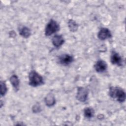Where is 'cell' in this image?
I'll list each match as a JSON object with an SVG mask.
<instances>
[{
	"label": "cell",
	"instance_id": "cell-1",
	"mask_svg": "<svg viewBox=\"0 0 126 126\" xmlns=\"http://www.w3.org/2000/svg\"><path fill=\"white\" fill-rule=\"evenodd\" d=\"M109 94L110 96L117 99L120 102H123L126 99V93L121 88L118 87H111L110 88Z\"/></svg>",
	"mask_w": 126,
	"mask_h": 126
},
{
	"label": "cell",
	"instance_id": "cell-2",
	"mask_svg": "<svg viewBox=\"0 0 126 126\" xmlns=\"http://www.w3.org/2000/svg\"><path fill=\"white\" fill-rule=\"evenodd\" d=\"M29 84L32 87L40 86L44 83L43 77L34 70H32L29 75Z\"/></svg>",
	"mask_w": 126,
	"mask_h": 126
},
{
	"label": "cell",
	"instance_id": "cell-3",
	"mask_svg": "<svg viewBox=\"0 0 126 126\" xmlns=\"http://www.w3.org/2000/svg\"><path fill=\"white\" fill-rule=\"evenodd\" d=\"M60 30V26L59 24L53 19L50 21L47 24L45 29V34L46 36H49L53 33H56Z\"/></svg>",
	"mask_w": 126,
	"mask_h": 126
},
{
	"label": "cell",
	"instance_id": "cell-4",
	"mask_svg": "<svg viewBox=\"0 0 126 126\" xmlns=\"http://www.w3.org/2000/svg\"><path fill=\"white\" fill-rule=\"evenodd\" d=\"M88 96V90L84 87H79L77 90L76 98L81 102H85Z\"/></svg>",
	"mask_w": 126,
	"mask_h": 126
},
{
	"label": "cell",
	"instance_id": "cell-5",
	"mask_svg": "<svg viewBox=\"0 0 126 126\" xmlns=\"http://www.w3.org/2000/svg\"><path fill=\"white\" fill-rule=\"evenodd\" d=\"M73 57L69 54H63L59 57L58 62L60 64L63 65H68L73 62Z\"/></svg>",
	"mask_w": 126,
	"mask_h": 126
},
{
	"label": "cell",
	"instance_id": "cell-6",
	"mask_svg": "<svg viewBox=\"0 0 126 126\" xmlns=\"http://www.w3.org/2000/svg\"><path fill=\"white\" fill-rule=\"evenodd\" d=\"M110 60L111 63L113 64L117 65L118 66L123 65V59L118 53L115 51H113L112 52Z\"/></svg>",
	"mask_w": 126,
	"mask_h": 126
},
{
	"label": "cell",
	"instance_id": "cell-7",
	"mask_svg": "<svg viewBox=\"0 0 126 126\" xmlns=\"http://www.w3.org/2000/svg\"><path fill=\"white\" fill-rule=\"evenodd\" d=\"M98 38L101 40H104L111 37L112 34L109 30L107 28H102L97 34Z\"/></svg>",
	"mask_w": 126,
	"mask_h": 126
},
{
	"label": "cell",
	"instance_id": "cell-8",
	"mask_svg": "<svg viewBox=\"0 0 126 126\" xmlns=\"http://www.w3.org/2000/svg\"><path fill=\"white\" fill-rule=\"evenodd\" d=\"M107 68V63L102 60L98 61L94 65L95 71L98 73H102L106 71Z\"/></svg>",
	"mask_w": 126,
	"mask_h": 126
},
{
	"label": "cell",
	"instance_id": "cell-9",
	"mask_svg": "<svg viewBox=\"0 0 126 126\" xmlns=\"http://www.w3.org/2000/svg\"><path fill=\"white\" fill-rule=\"evenodd\" d=\"M53 45L56 48L60 47L64 43V40L62 35L56 34L55 35L52 39Z\"/></svg>",
	"mask_w": 126,
	"mask_h": 126
},
{
	"label": "cell",
	"instance_id": "cell-10",
	"mask_svg": "<svg viewBox=\"0 0 126 126\" xmlns=\"http://www.w3.org/2000/svg\"><path fill=\"white\" fill-rule=\"evenodd\" d=\"M45 102L46 105L48 107H51L55 104L56 100L54 95L52 93H49L45 98Z\"/></svg>",
	"mask_w": 126,
	"mask_h": 126
},
{
	"label": "cell",
	"instance_id": "cell-11",
	"mask_svg": "<svg viewBox=\"0 0 126 126\" xmlns=\"http://www.w3.org/2000/svg\"><path fill=\"white\" fill-rule=\"evenodd\" d=\"M19 34L24 38H28L31 34L30 29L26 26H22L20 27L19 29Z\"/></svg>",
	"mask_w": 126,
	"mask_h": 126
},
{
	"label": "cell",
	"instance_id": "cell-12",
	"mask_svg": "<svg viewBox=\"0 0 126 126\" xmlns=\"http://www.w3.org/2000/svg\"><path fill=\"white\" fill-rule=\"evenodd\" d=\"M10 81L11 84V85L13 86V88L16 90H18L19 89V80L18 77L16 75H12L10 78Z\"/></svg>",
	"mask_w": 126,
	"mask_h": 126
},
{
	"label": "cell",
	"instance_id": "cell-13",
	"mask_svg": "<svg viewBox=\"0 0 126 126\" xmlns=\"http://www.w3.org/2000/svg\"><path fill=\"white\" fill-rule=\"evenodd\" d=\"M68 26L70 31L72 32H76L78 27V25L74 20L70 19L68 22Z\"/></svg>",
	"mask_w": 126,
	"mask_h": 126
},
{
	"label": "cell",
	"instance_id": "cell-14",
	"mask_svg": "<svg viewBox=\"0 0 126 126\" xmlns=\"http://www.w3.org/2000/svg\"><path fill=\"white\" fill-rule=\"evenodd\" d=\"M84 114L86 118L90 119L94 116V111L92 108L87 107L84 110Z\"/></svg>",
	"mask_w": 126,
	"mask_h": 126
},
{
	"label": "cell",
	"instance_id": "cell-15",
	"mask_svg": "<svg viewBox=\"0 0 126 126\" xmlns=\"http://www.w3.org/2000/svg\"><path fill=\"white\" fill-rule=\"evenodd\" d=\"M7 88L5 82L3 81H0V95L1 96H4L7 92Z\"/></svg>",
	"mask_w": 126,
	"mask_h": 126
},
{
	"label": "cell",
	"instance_id": "cell-16",
	"mask_svg": "<svg viewBox=\"0 0 126 126\" xmlns=\"http://www.w3.org/2000/svg\"><path fill=\"white\" fill-rule=\"evenodd\" d=\"M40 110V107L38 104H36L32 108V111L34 113H37V112H39Z\"/></svg>",
	"mask_w": 126,
	"mask_h": 126
}]
</instances>
